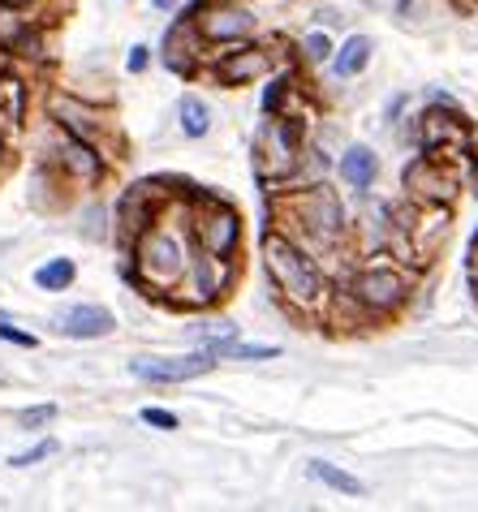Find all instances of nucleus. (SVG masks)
<instances>
[{
  "mask_svg": "<svg viewBox=\"0 0 478 512\" xmlns=\"http://www.w3.org/2000/svg\"><path fill=\"white\" fill-rule=\"evenodd\" d=\"M263 259H267V272H272L276 289L285 293V302L311 310L323 302V276L319 267L306 259V254L293 246L285 233H267L263 237Z\"/></svg>",
  "mask_w": 478,
  "mask_h": 512,
  "instance_id": "obj_1",
  "label": "nucleus"
},
{
  "mask_svg": "<svg viewBox=\"0 0 478 512\" xmlns=\"http://www.w3.org/2000/svg\"><path fill=\"white\" fill-rule=\"evenodd\" d=\"M138 276L147 284H156V289H173V284L186 276V250H181V241L164 229H147L138 237Z\"/></svg>",
  "mask_w": 478,
  "mask_h": 512,
  "instance_id": "obj_2",
  "label": "nucleus"
},
{
  "mask_svg": "<svg viewBox=\"0 0 478 512\" xmlns=\"http://www.w3.org/2000/svg\"><path fill=\"white\" fill-rule=\"evenodd\" d=\"M405 293H410V284H405L401 272H392V267H367V272L354 280V289H349V297H354L367 315H392V310L405 302Z\"/></svg>",
  "mask_w": 478,
  "mask_h": 512,
  "instance_id": "obj_3",
  "label": "nucleus"
},
{
  "mask_svg": "<svg viewBox=\"0 0 478 512\" xmlns=\"http://www.w3.org/2000/svg\"><path fill=\"white\" fill-rule=\"evenodd\" d=\"M212 366H216V353L199 349V353H186V358H134L130 375L143 383H186V379L207 375Z\"/></svg>",
  "mask_w": 478,
  "mask_h": 512,
  "instance_id": "obj_4",
  "label": "nucleus"
},
{
  "mask_svg": "<svg viewBox=\"0 0 478 512\" xmlns=\"http://www.w3.org/2000/svg\"><path fill=\"white\" fill-rule=\"evenodd\" d=\"M194 233H199V246L207 254H216V259H229L237 250V241H242V220H237V211L229 203H216V198H207V211L194 224Z\"/></svg>",
  "mask_w": 478,
  "mask_h": 512,
  "instance_id": "obj_5",
  "label": "nucleus"
},
{
  "mask_svg": "<svg viewBox=\"0 0 478 512\" xmlns=\"http://www.w3.org/2000/svg\"><path fill=\"white\" fill-rule=\"evenodd\" d=\"M418 147H423V155H435L440 160V151H466L470 147V130L466 121L457 117V112H440L431 108L418 117Z\"/></svg>",
  "mask_w": 478,
  "mask_h": 512,
  "instance_id": "obj_6",
  "label": "nucleus"
},
{
  "mask_svg": "<svg viewBox=\"0 0 478 512\" xmlns=\"http://www.w3.org/2000/svg\"><path fill=\"white\" fill-rule=\"evenodd\" d=\"M298 211H302V224H306V229H311L319 241L341 237V229H345V207H341V198H336L328 186L306 190V194L298 198Z\"/></svg>",
  "mask_w": 478,
  "mask_h": 512,
  "instance_id": "obj_7",
  "label": "nucleus"
},
{
  "mask_svg": "<svg viewBox=\"0 0 478 512\" xmlns=\"http://www.w3.org/2000/svg\"><path fill=\"white\" fill-rule=\"evenodd\" d=\"M263 74H272V56L263 48H233L216 61V78L224 87H242V82H255Z\"/></svg>",
  "mask_w": 478,
  "mask_h": 512,
  "instance_id": "obj_8",
  "label": "nucleus"
},
{
  "mask_svg": "<svg viewBox=\"0 0 478 512\" xmlns=\"http://www.w3.org/2000/svg\"><path fill=\"white\" fill-rule=\"evenodd\" d=\"M56 327H61L69 340H100L117 327V319H112V310H104V306H69L56 315Z\"/></svg>",
  "mask_w": 478,
  "mask_h": 512,
  "instance_id": "obj_9",
  "label": "nucleus"
},
{
  "mask_svg": "<svg viewBox=\"0 0 478 512\" xmlns=\"http://www.w3.org/2000/svg\"><path fill=\"white\" fill-rule=\"evenodd\" d=\"M117 224H121V237H143L151 224H156V190L134 186L117 203Z\"/></svg>",
  "mask_w": 478,
  "mask_h": 512,
  "instance_id": "obj_10",
  "label": "nucleus"
},
{
  "mask_svg": "<svg viewBox=\"0 0 478 512\" xmlns=\"http://www.w3.org/2000/svg\"><path fill=\"white\" fill-rule=\"evenodd\" d=\"M405 186L414 194H423L427 203H444V198L453 194V177L444 173V164L435 160V155H423V160H414L405 168Z\"/></svg>",
  "mask_w": 478,
  "mask_h": 512,
  "instance_id": "obj_11",
  "label": "nucleus"
},
{
  "mask_svg": "<svg viewBox=\"0 0 478 512\" xmlns=\"http://www.w3.org/2000/svg\"><path fill=\"white\" fill-rule=\"evenodd\" d=\"M199 31H203V39H212V44H233V39H246L255 31V18L237 5H220L199 22Z\"/></svg>",
  "mask_w": 478,
  "mask_h": 512,
  "instance_id": "obj_12",
  "label": "nucleus"
},
{
  "mask_svg": "<svg viewBox=\"0 0 478 512\" xmlns=\"http://www.w3.org/2000/svg\"><path fill=\"white\" fill-rule=\"evenodd\" d=\"M224 280H229V272H224V259H216V254H199L194 259V302H216Z\"/></svg>",
  "mask_w": 478,
  "mask_h": 512,
  "instance_id": "obj_13",
  "label": "nucleus"
},
{
  "mask_svg": "<svg viewBox=\"0 0 478 512\" xmlns=\"http://www.w3.org/2000/svg\"><path fill=\"white\" fill-rule=\"evenodd\" d=\"M61 164L74 177H82V181H95V177L104 173V164H100V155H95V147H91L87 138H74V134H69L65 147H61Z\"/></svg>",
  "mask_w": 478,
  "mask_h": 512,
  "instance_id": "obj_14",
  "label": "nucleus"
},
{
  "mask_svg": "<svg viewBox=\"0 0 478 512\" xmlns=\"http://www.w3.org/2000/svg\"><path fill=\"white\" fill-rule=\"evenodd\" d=\"M52 112H56V121H61L74 138H87L91 142L95 130H100V117H95L91 108H78L74 99H52Z\"/></svg>",
  "mask_w": 478,
  "mask_h": 512,
  "instance_id": "obj_15",
  "label": "nucleus"
},
{
  "mask_svg": "<svg viewBox=\"0 0 478 512\" xmlns=\"http://www.w3.org/2000/svg\"><path fill=\"white\" fill-rule=\"evenodd\" d=\"M379 173V164H375V151L371 147H349L341 155V177L349 181V186H358V190H367L371 181Z\"/></svg>",
  "mask_w": 478,
  "mask_h": 512,
  "instance_id": "obj_16",
  "label": "nucleus"
},
{
  "mask_svg": "<svg viewBox=\"0 0 478 512\" xmlns=\"http://www.w3.org/2000/svg\"><path fill=\"white\" fill-rule=\"evenodd\" d=\"M332 65H336V78H358L362 69L371 65V39L367 35H349Z\"/></svg>",
  "mask_w": 478,
  "mask_h": 512,
  "instance_id": "obj_17",
  "label": "nucleus"
},
{
  "mask_svg": "<svg viewBox=\"0 0 478 512\" xmlns=\"http://www.w3.org/2000/svg\"><path fill=\"white\" fill-rule=\"evenodd\" d=\"M306 474H311L315 482H323L328 491H341V495H362V491H367V487H362V478L345 474V469H336L328 461H311V465H306Z\"/></svg>",
  "mask_w": 478,
  "mask_h": 512,
  "instance_id": "obj_18",
  "label": "nucleus"
},
{
  "mask_svg": "<svg viewBox=\"0 0 478 512\" xmlns=\"http://www.w3.org/2000/svg\"><path fill=\"white\" fill-rule=\"evenodd\" d=\"M181 130H186V138H203L212 130V108H207L199 95L181 99Z\"/></svg>",
  "mask_w": 478,
  "mask_h": 512,
  "instance_id": "obj_19",
  "label": "nucleus"
},
{
  "mask_svg": "<svg viewBox=\"0 0 478 512\" xmlns=\"http://www.w3.org/2000/svg\"><path fill=\"white\" fill-rule=\"evenodd\" d=\"M74 276H78V267L69 259H52V263H44L35 272V284H39V289H48V293H61V289L74 284Z\"/></svg>",
  "mask_w": 478,
  "mask_h": 512,
  "instance_id": "obj_20",
  "label": "nucleus"
},
{
  "mask_svg": "<svg viewBox=\"0 0 478 512\" xmlns=\"http://www.w3.org/2000/svg\"><path fill=\"white\" fill-rule=\"evenodd\" d=\"M418 259H431V254H435V246H440V241L448 237V216H431V220H423V224H418Z\"/></svg>",
  "mask_w": 478,
  "mask_h": 512,
  "instance_id": "obj_21",
  "label": "nucleus"
},
{
  "mask_svg": "<svg viewBox=\"0 0 478 512\" xmlns=\"http://www.w3.org/2000/svg\"><path fill=\"white\" fill-rule=\"evenodd\" d=\"M276 353V345H237V340H229L216 349V358H276Z\"/></svg>",
  "mask_w": 478,
  "mask_h": 512,
  "instance_id": "obj_22",
  "label": "nucleus"
},
{
  "mask_svg": "<svg viewBox=\"0 0 478 512\" xmlns=\"http://www.w3.org/2000/svg\"><path fill=\"white\" fill-rule=\"evenodd\" d=\"M56 452V439H39L35 448H26V452H18V457H9V465L13 469H26V465H35V461H48Z\"/></svg>",
  "mask_w": 478,
  "mask_h": 512,
  "instance_id": "obj_23",
  "label": "nucleus"
},
{
  "mask_svg": "<svg viewBox=\"0 0 478 512\" xmlns=\"http://www.w3.org/2000/svg\"><path fill=\"white\" fill-rule=\"evenodd\" d=\"M56 418V405H31V409H22L18 422H22V431H39V426H48Z\"/></svg>",
  "mask_w": 478,
  "mask_h": 512,
  "instance_id": "obj_24",
  "label": "nucleus"
},
{
  "mask_svg": "<svg viewBox=\"0 0 478 512\" xmlns=\"http://www.w3.org/2000/svg\"><path fill=\"white\" fill-rule=\"evenodd\" d=\"M302 52H306V61H328V52H332V44H328V35H306V44H302Z\"/></svg>",
  "mask_w": 478,
  "mask_h": 512,
  "instance_id": "obj_25",
  "label": "nucleus"
},
{
  "mask_svg": "<svg viewBox=\"0 0 478 512\" xmlns=\"http://www.w3.org/2000/svg\"><path fill=\"white\" fill-rule=\"evenodd\" d=\"M0 340H9V345H22V349H35V336L31 332H18L9 319H0Z\"/></svg>",
  "mask_w": 478,
  "mask_h": 512,
  "instance_id": "obj_26",
  "label": "nucleus"
},
{
  "mask_svg": "<svg viewBox=\"0 0 478 512\" xmlns=\"http://www.w3.org/2000/svg\"><path fill=\"white\" fill-rule=\"evenodd\" d=\"M143 422L147 426H160V431H177V414H168V409H143Z\"/></svg>",
  "mask_w": 478,
  "mask_h": 512,
  "instance_id": "obj_27",
  "label": "nucleus"
},
{
  "mask_svg": "<svg viewBox=\"0 0 478 512\" xmlns=\"http://www.w3.org/2000/svg\"><path fill=\"white\" fill-rule=\"evenodd\" d=\"M125 65H130V74H143V69H147V48L143 44L130 48V61H125Z\"/></svg>",
  "mask_w": 478,
  "mask_h": 512,
  "instance_id": "obj_28",
  "label": "nucleus"
},
{
  "mask_svg": "<svg viewBox=\"0 0 478 512\" xmlns=\"http://www.w3.org/2000/svg\"><path fill=\"white\" fill-rule=\"evenodd\" d=\"M151 5H156V9H177L181 0H151Z\"/></svg>",
  "mask_w": 478,
  "mask_h": 512,
  "instance_id": "obj_29",
  "label": "nucleus"
},
{
  "mask_svg": "<svg viewBox=\"0 0 478 512\" xmlns=\"http://www.w3.org/2000/svg\"><path fill=\"white\" fill-rule=\"evenodd\" d=\"M5 9H22V5H31V0H0Z\"/></svg>",
  "mask_w": 478,
  "mask_h": 512,
  "instance_id": "obj_30",
  "label": "nucleus"
},
{
  "mask_svg": "<svg viewBox=\"0 0 478 512\" xmlns=\"http://www.w3.org/2000/svg\"><path fill=\"white\" fill-rule=\"evenodd\" d=\"M0 160H5V138H0Z\"/></svg>",
  "mask_w": 478,
  "mask_h": 512,
  "instance_id": "obj_31",
  "label": "nucleus"
}]
</instances>
